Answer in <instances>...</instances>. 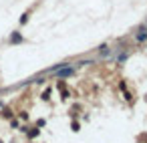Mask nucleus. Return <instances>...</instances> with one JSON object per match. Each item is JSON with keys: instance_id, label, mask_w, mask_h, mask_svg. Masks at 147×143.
<instances>
[{"instance_id": "2", "label": "nucleus", "mask_w": 147, "mask_h": 143, "mask_svg": "<svg viewBox=\"0 0 147 143\" xmlns=\"http://www.w3.org/2000/svg\"><path fill=\"white\" fill-rule=\"evenodd\" d=\"M22 42H24V36H22L20 30L10 32V36H8V45H22Z\"/></svg>"}, {"instance_id": "1", "label": "nucleus", "mask_w": 147, "mask_h": 143, "mask_svg": "<svg viewBox=\"0 0 147 143\" xmlns=\"http://www.w3.org/2000/svg\"><path fill=\"white\" fill-rule=\"evenodd\" d=\"M53 77H57V79H69V77H73L75 75V67H71L69 63H65L61 69H57L55 73H51Z\"/></svg>"}, {"instance_id": "6", "label": "nucleus", "mask_w": 147, "mask_h": 143, "mask_svg": "<svg viewBox=\"0 0 147 143\" xmlns=\"http://www.w3.org/2000/svg\"><path fill=\"white\" fill-rule=\"evenodd\" d=\"M57 87H59V91L63 93V97L67 99V97H69V93H67V87H65V81H59V83H57Z\"/></svg>"}, {"instance_id": "5", "label": "nucleus", "mask_w": 147, "mask_h": 143, "mask_svg": "<svg viewBox=\"0 0 147 143\" xmlns=\"http://www.w3.org/2000/svg\"><path fill=\"white\" fill-rule=\"evenodd\" d=\"M129 55H131V51H123V49H121V55L117 57V65H123V63L129 59Z\"/></svg>"}, {"instance_id": "9", "label": "nucleus", "mask_w": 147, "mask_h": 143, "mask_svg": "<svg viewBox=\"0 0 147 143\" xmlns=\"http://www.w3.org/2000/svg\"><path fill=\"white\" fill-rule=\"evenodd\" d=\"M71 127H73V131H79V127H81V125H79L77 121H73V125H71Z\"/></svg>"}, {"instance_id": "10", "label": "nucleus", "mask_w": 147, "mask_h": 143, "mask_svg": "<svg viewBox=\"0 0 147 143\" xmlns=\"http://www.w3.org/2000/svg\"><path fill=\"white\" fill-rule=\"evenodd\" d=\"M49 95H51V89H47V91L42 93V99H49Z\"/></svg>"}, {"instance_id": "8", "label": "nucleus", "mask_w": 147, "mask_h": 143, "mask_svg": "<svg viewBox=\"0 0 147 143\" xmlns=\"http://www.w3.org/2000/svg\"><path fill=\"white\" fill-rule=\"evenodd\" d=\"M38 135V129H32V131H28V137H36Z\"/></svg>"}, {"instance_id": "4", "label": "nucleus", "mask_w": 147, "mask_h": 143, "mask_svg": "<svg viewBox=\"0 0 147 143\" xmlns=\"http://www.w3.org/2000/svg\"><path fill=\"white\" fill-rule=\"evenodd\" d=\"M97 53H99L101 59H105V57L111 55V47H109V45H101V47H97Z\"/></svg>"}, {"instance_id": "3", "label": "nucleus", "mask_w": 147, "mask_h": 143, "mask_svg": "<svg viewBox=\"0 0 147 143\" xmlns=\"http://www.w3.org/2000/svg\"><path fill=\"white\" fill-rule=\"evenodd\" d=\"M135 40H137V42H145V40H147V24H145V22L137 28V32H135Z\"/></svg>"}, {"instance_id": "7", "label": "nucleus", "mask_w": 147, "mask_h": 143, "mask_svg": "<svg viewBox=\"0 0 147 143\" xmlns=\"http://www.w3.org/2000/svg\"><path fill=\"white\" fill-rule=\"evenodd\" d=\"M28 18H30V10H26V12L20 16V20H18V22H20V26H24V24L28 22Z\"/></svg>"}]
</instances>
